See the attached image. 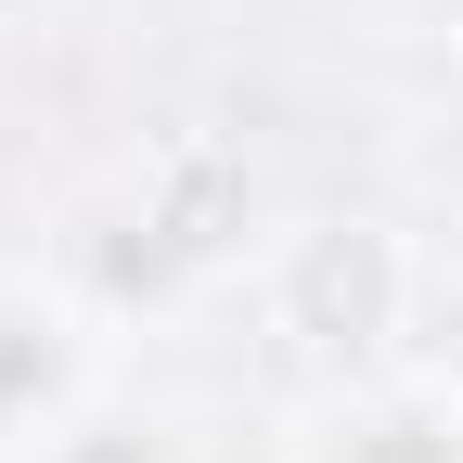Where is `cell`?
Segmentation results:
<instances>
[{"label": "cell", "mask_w": 463, "mask_h": 463, "mask_svg": "<svg viewBox=\"0 0 463 463\" xmlns=\"http://www.w3.org/2000/svg\"><path fill=\"white\" fill-rule=\"evenodd\" d=\"M258 309H270V335L297 347L309 373L361 386V373H399V347H412L425 258H412V232L373 219V206H309V219H283L258 245Z\"/></svg>", "instance_id": "obj_1"}, {"label": "cell", "mask_w": 463, "mask_h": 463, "mask_svg": "<svg viewBox=\"0 0 463 463\" xmlns=\"http://www.w3.org/2000/svg\"><path fill=\"white\" fill-rule=\"evenodd\" d=\"M103 386V309L65 270H0V463H26L39 438H65Z\"/></svg>", "instance_id": "obj_2"}, {"label": "cell", "mask_w": 463, "mask_h": 463, "mask_svg": "<svg viewBox=\"0 0 463 463\" xmlns=\"http://www.w3.org/2000/svg\"><path fill=\"white\" fill-rule=\"evenodd\" d=\"M283 463H463V373H361L322 386Z\"/></svg>", "instance_id": "obj_3"}, {"label": "cell", "mask_w": 463, "mask_h": 463, "mask_svg": "<svg viewBox=\"0 0 463 463\" xmlns=\"http://www.w3.org/2000/svg\"><path fill=\"white\" fill-rule=\"evenodd\" d=\"M26 463H194V450H181V425H167V412H129V399H90V412H78L65 438H39Z\"/></svg>", "instance_id": "obj_4"}, {"label": "cell", "mask_w": 463, "mask_h": 463, "mask_svg": "<svg viewBox=\"0 0 463 463\" xmlns=\"http://www.w3.org/2000/svg\"><path fill=\"white\" fill-rule=\"evenodd\" d=\"M450 103H463V26H450Z\"/></svg>", "instance_id": "obj_5"}]
</instances>
